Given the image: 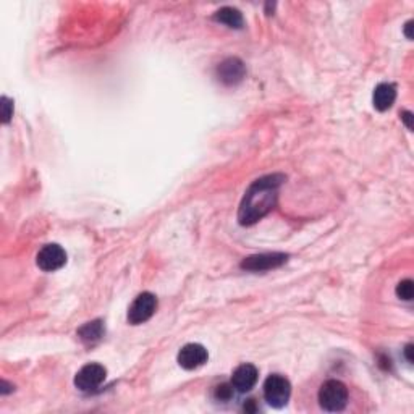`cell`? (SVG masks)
Instances as JSON below:
<instances>
[{
    "instance_id": "cell-1",
    "label": "cell",
    "mask_w": 414,
    "mask_h": 414,
    "mask_svg": "<svg viewBox=\"0 0 414 414\" xmlns=\"http://www.w3.org/2000/svg\"><path fill=\"white\" fill-rule=\"evenodd\" d=\"M287 180L280 173L274 175H265L258 178L248 191L244 193V198L238 209V221L242 225H253L259 222L260 219L267 216L272 211L275 202H277L279 188Z\"/></svg>"
},
{
    "instance_id": "cell-2",
    "label": "cell",
    "mask_w": 414,
    "mask_h": 414,
    "mask_svg": "<svg viewBox=\"0 0 414 414\" xmlns=\"http://www.w3.org/2000/svg\"><path fill=\"white\" fill-rule=\"evenodd\" d=\"M319 403L322 410L337 413L348 405V388L340 380H327L319 390Z\"/></svg>"
},
{
    "instance_id": "cell-3",
    "label": "cell",
    "mask_w": 414,
    "mask_h": 414,
    "mask_svg": "<svg viewBox=\"0 0 414 414\" xmlns=\"http://www.w3.org/2000/svg\"><path fill=\"white\" fill-rule=\"evenodd\" d=\"M291 395V385L288 379L280 374L269 376L264 382V398L272 408H283Z\"/></svg>"
},
{
    "instance_id": "cell-4",
    "label": "cell",
    "mask_w": 414,
    "mask_h": 414,
    "mask_svg": "<svg viewBox=\"0 0 414 414\" xmlns=\"http://www.w3.org/2000/svg\"><path fill=\"white\" fill-rule=\"evenodd\" d=\"M157 309V298L149 291L138 295L136 300L133 301L130 309H128V322L133 325L145 324L154 316Z\"/></svg>"
},
{
    "instance_id": "cell-5",
    "label": "cell",
    "mask_w": 414,
    "mask_h": 414,
    "mask_svg": "<svg viewBox=\"0 0 414 414\" xmlns=\"http://www.w3.org/2000/svg\"><path fill=\"white\" fill-rule=\"evenodd\" d=\"M105 376L107 371L104 366L97 364V362H89L76 372L75 385L81 392H93L97 387H101V383L105 380Z\"/></svg>"
},
{
    "instance_id": "cell-6",
    "label": "cell",
    "mask_w": 414,
    "mask_h": 414,
    "mask_svg": "<svg viewBox=\"0 0 414 414\" xmlns=\"http://www.w3.org/2000/svg\"><path fill=\"white\" fill-rule=\"evenodd\" d=\"M36 263H38V267L43 269L44 272H55V270L62 269L66 264V253L60 244H45L38 253Z\"/></svg>"
},
{
    "instance_id": "cell-7",
    "label": "cell",
    "mask_w": 414,
    "mask_h": 414,
    "mask_svg": "<svg viewBox=\"0 0 414 414\" xmlns=\"http://www.w3.org/2000/svg\"><path fill=\"white\" fill-rule=\"evenodd\" d=\"M288 256L282 253H270V254H258L246 258L242 263V269L249 270V272H264V270H270L287 263Z\"/></svg>"
},
{
    "instance_id": "cell-8",
    "label": "cell",
    "mask_w": 414,
    "mask_h": 414,
    "mask_svg": "<svg viewBox=\"0 0 414 414\" xmlns=\"http://www.w3.org/2000/svg\"><path fill=\"white\" fill-rule=\"evenodd\" d=\"M177 360H178V364H180L183 369L193 371L206 364L209 360V355H207V350L204 348L202 345L188 343L183 346L180 353H178Z\"/></svg>"
},
{
    "instance_id": "cell-9",
    "label": "cell",
    "mask_w": 414,
    "mask_h": 414,
    "mask_svg": "<svg viewBox=\"0 0 414 414\" xmlns=\"http://www.w3.org/2000/svg\"><path fill=\"white\" fill-rule=\"evenodd\" d=\"M217 75H219V80H221L223 84L232 86V84H238L239 81L244 78V75H246V68H244V64L242 60L237 57H232V59L223 60V62L219 65Z\"/></svg>"
},
{
    "instance_id": "cell-10",
    "label": "cell",
    "mask_w": 414,
    "mask_h": 414,
    "mask_svg": "<svg viewBox=\"0 0 414 414\" xmlns=\"http://www.w3.org/2000/svg\"><path fill=\"white\" fill-rule=\"evenodd\" d=\"M258 377L259 371L254 364H242L233 371L232 387L242 393L249 392L258 383Z\"/></svg>"
},
{
    "instance_id": "cell-11",
    "label": "cell",
    "mask_w": 414,
    "mask_h": 414,
    "mask_svg": "<svg viewBox=\"0 0 414 414\" xmlns=\"http://www.w3.org/2000/svg\"><path fill=\"white\" fill-rule=\"evenodd\" d=\"M397 99V88L392 83H380L374 89V96H372V102L377 110L385 112L395 104Z\"/></svg>"
},
{
    "instance_id": "cell-12",
    "label": "cell",
    "mask_w": 414,
    "mask_h": 414,
    "mask_svg": "<svg viewBox=\"0 0 414 414\" xmlns=\"http://www.w3.org/2000/svg\"><path fill=\"white\" fill-rule=\"evenodd\" d=\"M214 20L219 23L227 24L228 28H235V29L243 28V15L239 13V10L233 7H223L221 10H217V12L214 13Z\"/></svg>"
},
{
    "instance_id": "cell-13",
    "label": "cell",
    "mask_w": 414,
    "mask_h": 414,
    "mask_svg": "<svg viewBox=\"0 0 414 414\" xmlns=\"http://www.w3.org/2000/svg\"><path fill=\"white\" fill-rule=\"evenodd\" d=\"M105 334V327L102 320H93L84 324L81 329L78 330V337L84 343H94V341L101 340Z\"/></svg>"
},
{
    "instance_id": "cell-14",
    "label": "cell",
    "mask_w": 414,
    "mask_h": 414,
    "mask_svg": "<svg viewBox=\"0 0 414 414\" xmlns=\"http://www.w3.org/2000/svg\"><path fill=\"white\" fill-rule=\"evenodd\" d=\"M397 296L400 300L411 301L413 296H414V283H413V280H410V279L401 280V282L397 285Z\"/></svg>"
},
{
    "instance_id": "cell-15",
    "label": "cell",
    "mask_w": 414,
    "mask_h": 414,
    "mask_svg": "<svg viewBox=\"0 0 414 414\" xmlns=\"http://www.w3.org/2000/svg\"><path fill=\"white\" fill-rule=\"evenodd\" d=\"M232 395H233V387L227 385V383H222V385L216 387V390H214V397H216V400L219 401H227L232 398Z\"/></svg>"
},
{
    "instance_id": "cell-16",
    "label": "cell",
    "mask_w": 414,
    "mask_h": 414,
    "mask_svg": "<svg viewBox=\"0 0 414 414\" xmlns=\"http://www.w3.org/2000/svg\"><path fill=\"white\" fill-rule=\"evenodd\" d=\"M2 121L3 124H8L10 119H12V114H13V104L12 101L8 99V97H2Z\"/></svg>"
},
{
    "instance_id": "cell-17",
    "label": "cell",
    "mask_w": 414,
    "mask_h": 414,
    "mask_svg": "<svg viewBox=\"0 0 414 414\" xmlns=\"http://www.w3.org/2000/svg\"><path fill=\"white\" fill-rule=\"evenodd\" d=\"M401 120L405 121V125L408 128H410V130H413V114H411V112H408V110L403 112V114H401Z\"/></svg>"
},
{
    "instance_id": "cell-18",
    "label": "cell",
    "mask_w": 414,
    "mask_h": 414,
    "mask_svg": "<svg viewBox=\"0 0 414 414\" xmlns=\"http://www.w3.org/2000/svg\"><path fill=\"white\" fill-rule=\"evenodd\" d=\"M414 346L413 345H406V348H405V357H406V361L408 362H413L414 361V357H413V350Z\"/></svg>"
},
{
    "instance_id": "cell-19",
    "label": "cell",
    "mask_w": 414,
    "mask_h": 414,
    "mask_svg": "<svg viewBox=\"0 0 414 414\" xmlns=\"http://www.w3.org/2000/svg\"><path fill=\"white\" fill-rule=\"evenodd\" d=\"M411 29H413V20H410V22H408V23L405 24V36H406L408 39H413Z\"/></svg>"
}]
</instances>
